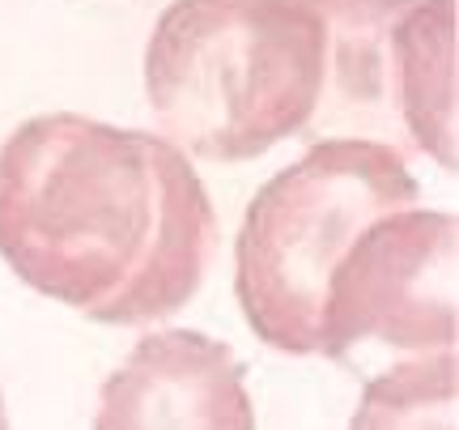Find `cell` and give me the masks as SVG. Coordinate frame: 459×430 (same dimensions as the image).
<instances>
[{
  "instance_id": "1",
  "label": "cell",
  "mask_w": 459,
  "mask_h": 430,
  "mask_svg": "<svg viewBox=\"0 0 459 430\" xmlns=\"http://www.w3.org/2000/svg\"><path fill=\"white\" fill-rule=\"evenodd\" d=\"M213 248V200L166 136L51 111L0 145V260L85 320H166Z\"/></svg>"
},
{
  "instance_id": "2",
  "label": "cell",
  "mask_w": 459,
  "mask_h": 430,
  "mask_svg": "<svg viewBox=\"0 0 459 430\" xmlns=\"http://www.w3.org/2000/svg\"><path fill=\"white\" fill-rule=\"evenodd\" d=\"M170 145L247 162L307 133L324 94V26L302 0H175L145 51Z\"/></svg>"
},
{
  "instance_id": "3",
  "label": "cell",
  "mask_w": 459,
  "mask_h": 430,
  "mask_svg": "<svg viewBox=\"0 0 459 430\" xmlns=\"http://www.w3.org/2000/svg\"><path fill=\"white\" fill-rule=\"evenodd\" d=\"M421 188L404 154L328 136L264 183L234 248V294L268 349L319 354L324 298L341 260L378 217L417 209Z\"/></svg>"
},
{
  "instance_id": "4",
  "label": "cell",
  "mask_w": 459,
  "mask_h": 430,
  "mask_svg": "<svg viewBox=\"0 0 459 430\" xmlns=\"http://www.w3.org/2000/svg\"><path fill=\"white\" fill-rule=\"evenodd\" d=\"M455 214L400 209L378 217L341 260L324 298L319 354L353 363L358 346L409 358L455 349Z\"/></svg>"
},
{
  "instance_id": "5",
  "label": "cell",
  "mask_w": 459,
  "mask_h": 430,
  "mask_svg": "<svg viewBox=\"0 0 459 430\" xmlns=\"http://www.w3.org/2000/svg\"><path fill=\"white\" fill-rule=\"evenodd\" d=\"M94 430H255L247 371L196 329L149 332L102 383Z\"/></svg>"
},
{
  "instance_id": "6",
  "label": "cell",
  "mask_w": 459,
  "mask_h": 430,
  "mask_svg": "<svg viewBox=\"0 0 459 430\" xmlns=\"http://www.w3.org/2000/svg\"><path fill=\"white\" fill-rule=\"evenodd\" d=\"M324 26L319 128L353 141L404 145L400 128V26L417 0H302Z\"/></svg>"
},
{
  "instance_id": "7",
  "label": "cell",
  "mask_w": 459,
  "mask_h": 430,
  "mask_svg": "<svg viewBox=\"0 0 459 430\" xmlns=\"http://www.w3.org/2000/svg\"><path fill=\"white\" fill-rule=\"evenodd\" d=\"M400 128L455 175V0H417L400 26Z\"/></svg>"
},
{
  "instance_id": "8",
  "label": "cell",
  "mask_w": 459,
  "mask_h": 430,
  "mask_svg": "<svg viewBox=\"0 0 459 430\" xmlns=\"http://www.w3.org/2000/svg\"><path fill=\"white\" fill-rule=\"evenodd\" d=\"M349 430H455V349L404 358L375 375Z\"/></svg>"
},
{
  "instance_id": "9",
  "label": "cell",
  "mask_w": 459,
  "mask_h": 430,
  "mask_svg": "<svg viewBox=\"0 0 459 430\" xmlns=\"http://www.w3.org/2000/svg\"><path fill=\"white\" fill-rule=\"evenodd\" d=\"M0 430H9V409H4V397H0Z\"/></svg>"
}]
</instances>
